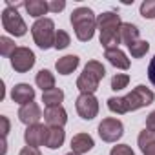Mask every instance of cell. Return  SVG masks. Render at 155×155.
I'll list each match as a JSON object with an SVG mask.
<instances>
[{
	"label": "cell",
	"instance_id": "cell-1",
	"mask_svg": "<svg viewBox=\"0 0 155 155\" xmlns=\"http://www.w3.org/2000/svg\"><path fill=\"white\" fill-rule=\"evenodd\" d=\"M69 22L75 29V37L81 42H90L97 31V17L90 8H77L71 11Z\"/></svg>",
	"mask_w": 155,
	"mask_h": 155
},
{
	"label": "cell",
	"instance_id": "cell-2",
	"mask_svg": "<svg viewBox=\"0 0 155 155\" xmlns=\"http://www.w3.org/2000/svg\"><path fill=\"white\" fill-rule=\"evenodd\" d=\"M106 77V69L99 60H90L84 66V71L79 75L77 79V90L81 93H91L95 95V91L99 90L101 81Z\"/></svg>",
	"mask_w": 155,
	"mask_h": 155
},
{
	"label": "cell",
	"instance_id": "cell-3",
	"mask_svg": "<svg viewBox=\"0 0 155 155\" xmlns=\"http://www.w3.org/2000/svg\"><path fill=\"white\" fill-rule=\"evenodd\" d=\"M31 35L35 44L40 49H51L55 46V37H57V29H55V22L51 18H38L33 22L31 26Z\"/></svg>",
	"mask_w": 155,
	"mask_h": 155
},
{
	"label": "cell",
	"instance_id": "cell-4",
	"mask_svg": "<svg viewBox=\"0 0 155 155\" xmlns=\"http://www.w3.org/2000/svg\"><path fill=\"white\" fill-rule=\"evenodd\" d=\"M2 28L13 37H24L28 33V26L24 18L20 17L17 8H13L11 4H8L6 9L2 11Z\"/></svg>",
	"mask_w": 155,
	"mask_h": 155
},
{
	"label": "cell",
	"instance_id": "cell-5",
	"mask_svg": "<svg viewBox=\"0 0 155 155\" xmlns=\"http://www.w3.org/2000/svg\"><path fill=\"white\" fill-rule=\"evenodd\" d=\"M153 101H155V93H153L150 88H146L144 84L135 86V88L126 95V102H128L130 111H137V110H140V108H146V106L153 104Z\"/></svg>",
	"mask_w": 155,
	"mask_h": 155
},
{
	"label": "cell",
	"instance_id": "cell-6",
	"mask_svg": "<svg viewBox=\"0 0 155 155\" xmlns=\"http://www.w3.org/2000/svg\"><path fill=\"white\" fill-rule=\"evenodd\" d=\"M97 131H99V137L104 142H110L111 144V142H117L124 135V124H122V120H119L115 117H106L99 124Z\"/></svg>",
	"mask_w": 155,
	"mask_h": 155
},
{
	"label": "cell",
	"instance_id": "cell-7",
	"mask_svg": "<svg viewBox=\"0 0 155 155\" xmlns=\"http://www.w3.org/2000/svg\"><path fill=\"white\" fill-rule=\"evenodd\" d=\"M99 108H101L99 101L91 93H81L75 101V110L79 113V117L84 120H93L99 115Z\"/></svg>",
	"mask_w": 155,
	"mask_h": 155
},
{
	"label": "cell",
	"instance_id": "cell-8",
	"mask_svg": "<svg viewBox=\"0 0 155 155\" xmlns=\"http://www.w3.org/2000/svg\"><path fill=\"white\" fill-rule=\"evenodd\" d=\"M9 60H11V68H13L17 73H28V71L35 66L37 57H35V53H33L29 48L18 46V48L15 49V53L11 55Z\"/></svg>",
	"mask_w": 155,
	"mask_h": 155
},
{
	"label": "cell",
	"instance_id": "cell-9",
	"mask_svg": "<svg viewBox=\"0 0 155 155\" xmlns=\"http://www.w3.org/2000/svg\"><path fill=\"white\" fill-rule=\"evenodd\" d=\"M48 130L49 126L46 124H33V126H28L26 131H24V140H26V146H31V148H40V146H46V139H48Z\"/></svg>",
	"mask_w": 155,
	"mask_h": 155
},
{
	"label": "cell",
	"instance_id": "cell-10",
	"mask_svg": "<svg viewBox=\"0 0 155 155\" xmlns=\"http://www.w3.org/2000/svg\"><path fill=\"white\" fill-rule=\"evenodd\" d=\"M44 122L49 128H64L68 122V111L64 106H49L44 110Z\"/></svg>",
	"mask_w": 155,
	"mask_h": 155
},
{
	"label": "cell",
	"instance_id": "cell-11",
	"mask_svg": "<svg viewBox=\"0 0 155 155\" xmlns=\"http://www.w3.org/2000/svg\"><path fill=\"white\" fill-rule=\"evenodd\" d=\"M42 117H44V113H42V110L37 102H29L26 106H20V110H18V120L26 126L38 124Z\"/></svg>",
	"mask_w": 155,
	"mask_h": 155
},
{
	"label": "cell",
	"instance_id": "cell-12",
	"mask_svg": "<svg viewBox=\"0 0 155 155\" xmlns=\"http://www.w3.org/2000/svg\"><path fill=\"white\" fill-rule=\"evenodd\" d=\"M11 101L20 104V106H26L29 102H35V88L26 84V82H20V84H15L13 90H11Z\"/></svg>",
	"mask_w": 155,
	"mask_h": 155
},
{
	"label": "cell",
	"instance_id": "cell-13",
	"mask_svg": "<svg viewBox=\"0 0 155 155\" xmlns=\"http://www.w3.org/2000/svg\"><path fill=\"white\" fill-rule=\"evenodd\" d=\"M122 20L115 11H104L102 15L97 17V29L99 33L102 31H113V29H120Z\"/></svg>",
	"mask_w": 155,
	"mask_h": 155
},
{
	"label": "cell",
	"instance_id": "cell-14",
	"mask_svg": "<svg viewBox=\"0 0 155 155\" xmlns=\"http://www.w3.org/2000/svg\"><path fill=\"white\" fill-rule=\"evenodd\" d=\"M104 58L117 69H130V58L128 55L120 49V48H111V49H104Z\"/></svg>",
	"mask_w": 155,
	"mask_h": 155
},
{
	"label": "cell",
	"instance_id": "cell-15",
	"mask_svg": "<svg viewBox=\"0 0 155 155\" xmlns=\"http://www.w3.org/2000/svg\"><path fill=\"white\" fill-rule=\"evenodd\" d=\"M93 146H95V140L90 133H77L71 139V151L79 153V155H84V153L91 151Z\"/></svg>",
	"mask_w": 155,
	"mask_h": 155
},
{
	"label": "cell",
	"instance_id": "cell-16",
	"mask_svg": "<svg viewBox=\"0 0 155 155\" xmlns=\"http://www.w3.org/2000/svg\"><path fill=\"white\" fill-rule=\"evenodd\" d=\"M79 64H81V58L77 55H64L55 62V69H57L58 75L66 77V75H71L77 68H79Z\"/></svg>",
	"mask_w": 155,
	"mask_h": 155
},
{
	"label": "cell",
	"instance_id": "cell-17",
	"mask_svg": "<svg viewBox=\"0 0 155 155\" xmlns=\"http://www.w3.org/2000/svg\"><path fill=\"white\" fill-rule=\"evenodd\" d=\"M137 144L142 151V155H155V133L150 130H142L137 137Z\"/></svg>",
	"mask_w": 155,
	"mask_h": 155
},
{
	"label": "cell",
	"instance_id": "cell-18",
	"mask_svg": "<svg viewBox=\"0 0 155 155\" xmlns=\"http://www.w3.org/2000/svg\"><path fill=\"white\" fill-rule=\"evenodd\" d=\"M137 40H140L139 28L131 22H122V26H120V44H126V48H128Z\"/></svg>",
	"mask_w": 155,
	"mask_h": 155
},
{
	"label": "cell",
	"instance_id": "cell-19",
	"mask_svg": "<svg viewBox=\"0 0 155 155\" xmlns=\"http://www.w3.org/2000/svg\"><path fill=\"white\" fill-rule=\"evenodd\" d=\"M24 8L28 11L29 17L33 18H44L46 13H49V6L46 0H28V2H24Z\"/></svg>",
	"mask_w": 155,
	"mask_h": 155
},
{
	"label": "cell",
	"instance_id": "cell-20",
	"mask_svg": "<svg viewBox=\"0 0 155 155\" xmlns=\"http://www.w3.org/2000/svg\"><path fill=\"white\" fill-rule=\"evenodd\" d=\"M66 140V131L64 128H49L48 130V139H46V148L49 150H58Z\"/></svg>",
	"mask_w": 155,
	"mask_h": 155
},
{
	"label": "cell",
	"instance_id": "cell-21",
	"mask_svg": "<svg viewBox=\"0 0 155 155\" xmlns=\"http://www.w3.org/2000/svg\"><path fill=\"white\" fill-rule=\"evenodd\" d=\"M35 84H37V88L42 90V93L44 91H49V90L55 88V75L49 69H40L35 75Z\"/></svg>",
	"mask_w": 155,
	"mask_h": 155
},
{
	"label": "cell",
	"instance_id": "cell-22",
	"mask_svg": "<svg viewBox=\"0 0 155 155\" xmlns=\"http://www.w3.org/2000/svg\"><path fill=\"white\" fill-rule=\"evenodd\" d=\"M62 101H64V91L60 88H53V90L42 93V102H44L46 108H49V106H62Z\"/></svg>",
	"mask_w": 155,
	"mask_h": 155
},
{
	"label": "cell",
	"instance_id": "cell-23",
	"mask_svg": "<svg viewBox=\"0 0 155 155\" xmlns=\"http://www.w3.org/2000/svg\"><path fill=\"white\" fill-rule=\"evenodd\" d=\"M106 102H108V110H110L111 113H117V115L130 113V108H128L126 97H110Z\"/></svg>",
	"mask_w": 155,
	"mask_h": 155
},
{
	"label": "cell",
	"instance_id": "cell-24",
	"mask_svg": "<svg viewBox=\"0 0 155 155\" xmlns=\"http://www.w3.org/2000/svg\"><path fill=\"white\" fill-rule=\"evenodd\" d=\"M128 51L133 58H142L148 51H150V42L148 40H137L131 46H128Z\"/></svg>",
	"mask_w": 155,
	"mask_h": 155
},
{
	"label": "cell",
	"instance_id": "cell-25",
	"mask_svg": "<svg viewBox=\"0 0 155 155\" xmlns=\"http://www.w3.org/2000/svg\"><path fill=\"white\" fill-rule=\"evenodd\" d=\"M130 84V75L128 73H115L111 77V90L113 91H120L124 88H128Z\"/></svg>",
	"mask_w": 155,
	"mask_h": 155
},
{
	"label": "cell",
	"instance_id": "cell-26",
	"mask_svg": "<svg viewBox=\"0 0 155 155\" xmlns=\"http://www.w3.org/2000/svg\"><path fill=\"white\" fill-rule=\"evenodd\" d=\"M17 48L18 46H15V40L13 38H9V37H0V55H2V57H9L11 58V55L15 53Z\"/></svg>",
	"mask_w": 155,
	"mask_h": 155
},
{
	"label": "cell",
	"instance_id": "cell-27",
	"mask_svg": "<svg viewBox=\"0 0 155 155\" xmlns=\"http://www.w3.org/2000/svg\"><path fill=\"white\" fill-rule=\"evenodd\" d=\"M71 44V37L68 31L64 29H57V37H55V49H66L68 46Z\"/></svg>",
	"mask_w": 155,
	"mask_h": 155
},
{
	"label": "cell",
	"instance_id": "cell-28",
	"mask_svg": "<svg viewBox=\"0 0 155 155\" xmlns=\"http://www.w3.org/2000/svg\"><path fill=\"white\" fill-rule=\"evenodd\" d=\"M139 11H140V17H144L148 20L155 18V0H144V2L140 4Z\"/></svg>",
	"mask_w": 155,
	"mask_h": 155
},
{
	"label": "cell",
	"instance_id": "cell-29",
	"mask_svg": "<svg viewBox=\"0 0 155 155\" xmlns=\"http://www.w3.org/2000/svg\"><path fill=\"white\" fill-rule=\"evenodd\" d=\"M110 155H135V151L128 144H117L110 150Z\"/></svg>",
	"mask_w": 155,
	"mask_h": 155
},
{
	"label": "cell",
	"instance_id": "cell-30",
	"mask_svg": "<svg viewBox=\"0 0 155 155\" xmlns=\"http://www.w3.org/2000/svg\"><path fill=\"white\" fill-rule=\"evenodd\" d=\"M49 13H60L66 8V0H48Z\"/></svg>",
	"mask_w": 155,
	"mask_h": 155
},
{
	"label": "cell",
	"instance_id": "cell-31",
	"mask_svg": "<svg viewBox=\"0 0 155 155\" xmlns=\"http://www.w3.org/2000/svg\"><path fill=\"white\" fill-rule=\"evenodd\" d=\"M0 122H2V139H8V133H9V128H11V122L6 115H0Z\"/></svg>",
	"mask_w": 155,
	"mask_h": 155
},
{
	"label": "cell",
	"instance_id": "cell-32",
	"mask_svg": "<svg viewBox=\"0 0 155 155\" xmlns=\"http://www.w3.org/2000/svg\"><path fill=\"white\" fill-rule=\"evenodd\" d=\"M148 79H150V82L155 86V55H153V58H151L150 64H148Z\"/></svg>",
	"mask_w": 155,
	"mask_h": 155
},
{
	"label": "cell",
	"instance_id": "cell-33",
	"mask_svg": "<svg viewBox=\"0 0 155 155\" xmlns=\"http://www.w3.org/2000/svg\"><path fill=\"white\" fill-rule=\"evenodd\" d=\"M146 130H150V131L155 133V110L146 117Z\"/></svg>",
	"mask_w": 155,
	"mask_h": 155
},
{
	"label": "cell",
	"instance_id": "cell-34",
	"mask_svg": "<svg viewBox=\"0 0 155 155\" xmlns=\"http://www.w3.org/2000/svg\"><path fill=\"white\" fill-rule=\"evenodd\" d=\"M18 155H42L40 153V150L38 148H31V146H24L22 150H20V153Z\"/></svg>",
	"mask_w": 155,
	"mask_h": 155
},
{
	"label": "cell",
	"instance_id": "cell-35",
	"mask_svg": "<svg viewBox=\"0 0 155 155\" xmlns=\"http://www.w3.org/2000/svg\"><path fill=\"white\" fill-rule=\"evenodd\" d=\"M66 155H79V153H75V151H69V153H66Z\"/></svg>",
	"mask_w": 155,
	"mask_h": 155
}]
</instances>
